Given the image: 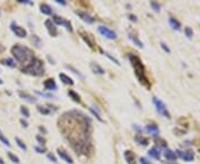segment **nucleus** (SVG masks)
<instances>
[{
  "instance_id": "1",
  "label": "nucleus",
  "mask_w": 200,
  "mask_h": 164,
  "mask_svg": "<svg viewBox=\"0 0 200 164\" xmlns=\"http://www.w3.org/2000/svg\"><path fill=\"white\" fill-rule=\"evenodd\" d=\"M58 126L77 154H91V121L87 115L77 110L65 112L58 120Z\"/></svg>"
},
{
  "instance_id": "2",
  "label": "nucleus",
  "mask_w": 200,
  "mask_h": 164,
  "mask_svg": "<svg viewBox=\"0 0 200 164\" xmlns=\"http://www.w3.org/2000/svg\"><path fill=\"white\" fill-rule=\"evenodd\" d=\"M128 57H129L130 63H131V66H132L133 72L136 74L139 82H140L144 86H146L147 89H150V82H149V80H148L147 74H146V68H144V63H142L141 59L139 58L137 54H135V53H129V56Z\"/></svg>"
},
{
  "instance_id": "3",
  "label": "nucleus",
  "mask_w": 200,
  "mask_h": 164,
  "mask_svg": "<svg viewBox=\"0 0 200 164\" xmlns=\"http://www.w3.org/2000/svg\"><path fill=\"white\" fill-rule=\"evenodd\" d=\"M11 53L17 61L21 64H25V66L29 63L31 61V59L35 57L32 54V51L29 48L21 45H15L11 48Z\"/></svg>"
},
{
  "instance_id": "4",
  "label": "nucleus",
  "mask_w": 200,
  "mask_h": 164,
  "mask_svg": "<svg viewBox=\"0 0 200 164\" xmlns=\"http://www.w3.org/2000/svg\"><path fill=\"white\" fill-rule=\"evenodd\" d=\"M21 71L23 73H28V74L39 77V75H42L44 73V63H42V61L40 59H38L37 57H33L29 63L21 68Z\"/></svg>"
},
{
  "instance_id": "5",
  "label": "nucleus",
  "mask_w": 200,
  "mask_h": 164,
  "mask_svg": "<svg viewBox=\"0 0 200 164\" xmlns=\"http://www.w3.org/2000/svg\"><path fill=\"white\" fill-rule=\"evenodd\" d=\"M152 102H153V104H155V106H156V110H157V111H158L161 115H164L165 118H168V119H170V118H171V117H170L169 111L167 110L166 104H165L162 101L159 100V99H157V98H153Z\"/></svg>"
},
{
  "instance_id": "6",
  "label": "nucleus",
  "mask_w": 200,
  "mask_h": 164,
  "mask_svg": "<svg viewBox=\"0 0 200 164\" xmlns=\"http://www.w3.org/2000/svg\"><path fill=\"white\" fill-rule=\"evenodd\" d=\"M98 32H99L101 36H103L105 38L109 40H116L117 39V34L114 30L109 29L108 27H105V26H99L98 27Z\"/></svg>"
},
{
  "instance_id": "7",
  "label": "nucleus",
  "mask_w": 200,
  "mask_h": 164,
  "mask_svg": "<svg viewBox=\"0 0 200 164\" xmlns=\"http://www.w3.org/2000/svg\"><path fill=\"white\" fill-rule=\"evenodd\" d=\"M44 27L47 28L48 32H49V34L51 37H57V34H58V29H57V27H56V25L52 22V20L51 19H47L46 21H44Z\"/></svg>"
},
{
  "instance_id": "8",
  "label": "nucleus",
  "mask_w": 200,
  "mask_h": 164,
  "mask_svg": "<svg viewBox=\"0 0 200 164\" xmlns=\"http://www.w3.org/2000/svg\"><path fill=\"white\" fill-rule=\"evenodd\" d=\"M52 22H53V23H57V25L65 26L67 30H69L70 32L72 31V26H71V23H70L69 21H68V20L64 19L62 17H59V16H53Z\"/></svg>"
},
{
  "instance_id": "9",
  "label": "nucleus",
  "mask_w": 200,
  "mask_h": 164,
  "mask_svg": "<svg viewBox=\"0 0 200 164\" xmlns=\"http://www.w3.org/2000/svg\"><path fill=\"white\" fill-rule=\"evenodd\" d=\"M10 28H11V30H12V32H14L18 38H26V37H27V31L22 28V27L17 26L15 22L11 23Z\"/></svg>"
},
{
  "instance_id": "10",
  "label": "nucleus",
  "mask_w": 200,
  "mask_h": 164,
  "mask_svg": "<svg viewBox=\"0 0 200 164\" xmlns=\"http://www.w3.org/2000/svg\"><path fill=\"white\" fill-rule=\"evenodd\" d=\"M75 14H77L78 17L80 18L82 21H85V22H87V23H94V17H91L89 14H87V12H85V11H81V10H76L75 11Z\"/></svg>"
},
{
  "instance_id": "11",
  "label": "nucleus",
  "mask_w": 200,
  "mask_h": 164,
  "mask_svg": "<svg viewBox=\"0 0 200 164\" xmlns=\"http://www.w3.org/2000/svg\"><path fill=\"white\" fill-rule=\"evenodd\" d=\"M178 155L182 158L183 161L186 162H191L194 158V153L192 151H177Z\"/></svg>"
},
{
  "instance_id": "12",
  "label": "nucleus",
  "mask_w": 200,
  "mask_h": 164,
  "mask_svg": "<svg viewBox=\"0 0 200 164\" xmlns=\"http://www.w3.org/2000/svg\"><path fill=\"white\" fill-rule=\"evenodd\" d=\"M79 34H80L81 39L87 43V46H89V48L94 49V39H91L90 34H88L86 31H82V30L79 31Z\"/></svg>"
},
{
  "instance_id": "13",
  "label": "nucleus",
  "mask_w": 200,
  "mask_h": 164,
  "mask_svg": "<svg viewBox=\"0 0 200 164\" xmlns=\"http://www.w3.org/2000/svg\"><path fill=\"white\" fill-rule=\"evenodd\" d=\"M57 152H58V155L60 156L61 160H64L65 162H67V163H69V164L73 163V160H72V158L66 152V151L64 150V149H60V147H59V149H57Z\"/></svg>"
},
{
  "instance_id": "14",
  "label": "nucleus",
  "mask_w": 200,
  "mask_h": 164,
  "mask_svg": "<svg viewBox=\"0 0 200 164\" xmlns=\"http://www.w3.org/2000/svg\"><path fill=\"white\" fill-rule=\"evenodd\" d=\"M44 88L47 91H55V90H57V84H56L53 79H47L44 82Z\"/></svg>"
},
{
  "instance_id": "15",
  "label": "nucleus",
  "mask_w": 200,
  "mask_h": 164,
  "mask_svg": "<svg viewBox=\"0 0 200 164\" xmlns=\"http://www.w3.org/2000/svg\"><path fill=\"white\" fill-rule=\"evenodd\" d=\"M123 156H125V160L127 161L128 164H136V156H135V154L131 151H125Z\"/></svg>"
},
{
  "instance_id": "16",
  "label": "nucleus",
  "mask_w": 200,
  "mask_h": 164,
  "mask_svg": "<svg viewBox=\"0 0 200 164\" xmlns=\"http://www.w3.org/2000/svg\"><path fill=\"white\" fill-rule=\"evenodd\" d=\"M18 94H19V97L21 98V99H23V100L29 101V102H31V103H35V102H36V101H37V98L32 97V95L29 94V93H27V92L19 91V92H18Z\"/></svg>"
},
{
  "instance_id": "17",
  "label": "nucleus",
  "mask_w": 200,
  "mask_h": 164,
  "mask_svg": "<svg viewBox=\"0 0 200 164\" xmlns=\"http://www.w3.org/2000/svg\"><path fill=\"white\" fill-rule=\"evenodd\" d=\"M90 68H91V70L94 71V73H97V74H105L106 73V71H105V69H103L101 66H99L98 63H94V62H91L90 63Z\"/></svg>"
},
{
  "instance_id": "18",
  "label": "nucleus",
  "mask_w": 200,
  "mask_h": 164,
  "mask_svg": "<svg viewBox=\"0 0 200 164\" xmlns=\"http://www.w3.org/2000/svg\"><path fill=\"white\" fill-rule=\"evenodd\" d=\"M40 11H41L42 14H47V16L53 14V9L51 8L49 5H47V3H40Z\"/></svg>"
},
{
  "instance_id": "19",
  "label": "nucleus",
  "mask_w": 200,
  "mask_h": 164,
  "mask_svg": "<svg viewBox=\"0 0 200 164\" xmlns=\"http://www.w3.org/2000/svg\"><path fill=\"white\" fill-rule=\"evenodd\" d=\"M148 154H149L151 158H155V160H160L161 153H160V150H159L157 146L151 147V149L149 150V152H148Z\"/></svg>"
},
{
  "instance_id": "20",
  "label": "nucleus",
  "mask_w": 200,
  "mask_h": 164,
  "mask_svg": "<svg viewBox=\"0 0 200 164\" xmlns=\"http://www.w3.org/2000/svg\"><path fill=\"white\" fill-rule=\"evenodd\" d=\"M164 155H165V158H166L167 160H169V161H175L176 158H177V154H176L172 150H170V149H166V150H165Z\"/></svg>"
},
{
  "instance_id": "21",
  "label": "nucleus",
  "mask_w": 200,
  "mask_h": 164,
  "mask_svg": "<svg viewBox=\"0 0 200 164\" xmlns=\"http://www.w3.org/2000/svg\"><path fill=\"white\" fill-rule=\"evenodd\" d=\"M59 79H60V80L62 81V83H65V84H69V86H72V84L75 83V82H73V80L70 78L69 75L65 74V73H60V74H59Z\"/></svg>"
},
{
  "instance_id": "22",
  "label": "nucleus",
  "mask_w": 200,
  "mask_h": 164,
  "mask_svg": "<svg viewBox=\"0 0 200 164\" xmlns=\"http://www.w3.org/2000/svg\"><path fill=\"white\" fill-rule=\"evenodd\" d=\"M146 131L149 132V133L153 134V135H157V134H159V132H160L159 128L155 124H148L147 126H146Z\"/></svg>"
},
{
  "instance_id": "23",
  "label": "nucleus",
  "mask_w": 200,
  "mask_h": 164,
  "mask_svg": "<svg viewBox=\"0 0 200 164\" xmlns=\"http://www.w3.org/2000/svg\"><path fill=\"white\" fill-rule=\"evenodd\" d=\"M0 63H2L3 66H7V67H9V68H16V62H15V60H12L11 58L1 59Z\"/></svg>"
},
{
  "instance_id": "24",
  "label": "nucleus",
  "mask_w": 200,
  "mask_h": 164,
  "mask_svg": "<svg viewBox=\"0 0 200 164\" xmlns=\"http://www.w3.org/2000/svg\"><path fill=\"white\" fill-rule=\"evenodd\" d=\"M135 141H136L138 144H141V145H148V143H149L147 138L142 136L141 134H137V135L135 136Z\"/></svg>"
},
{
  "instance_id": "25",
  "label": "nucleus",
  "mask_w": 200,
  "mask_h": 164,
  "mask_svg": "<svg viewBox=\"0 0 200 164\" xmlns=\"http://www.w3.org/2000/svg\"><path fill=\"white\" fill-rule=\"evenodd\" d=\"M169 23H170V26H171L172 29H175V30H180L181 23L179 22L177 19H175V18H169Z\"/></svg>"
},
{
  "instance_id": "26",
  "label": "nucleus",
  "mask_w": 200,
  "mask_h": 164,
  "mask_svg": "<svg viewBox=\"0 0 200 164\" xmlns=\"http://www.w3.org/2000/svg\"><path fill=\"white\" fill-rule=\"evenodd\" d=\"M68 95H69V97L71 98V99L75 101V102H78V103L81 102L80 95L78 94L76 91H73V90H69V91H68Z\"/></svg>"
},
{
  "instance_id": "27",
  "label": "nucleus",
  "mask_w": 200,
  "mask_h": 164,
  "mask_svg": "<svg viewBox=\"0 0 200 164\" xmlns=\"http://www.w3.org/2000/svg\"><path fill=\"white\" fill-rule=\"evenodd\" d=\"M129 39L130 40H132V42L135 43V45L137 46V47H139V48H144V43H142L140 40L137 38L135 34H129Z\"/></svg>"
},
{
  "instance_id": "28",
  "label": "nucleus",
  "mask_w": 200,
  "mask_h": 164,
  "mask_svg": "<svg viewBox=\"0 0 200 164\" xmlns=\"http://www.w3.org/2000/svg\"><path fill=\"white\" fill-rule=\"evenodd\" d=\"M15 140H16L17 145H18V146H19L22 151H27V145L25 144V142L22 141V140L20 139V138H18V136H16V138H15Z\"/></svg>"
},
{
  "instance_id": "29",
  "label": "nucleus",
  "mask_w": 200,
  "mask_h": 164,
  "mask_svg": "<svg viewBox=\"0 0 200 164\" xmlns=\"http://www.w3.org/2000/svg\"><path fill=\"white\" fill-rule=\"evenodd\" d=\"M37 110H38L39 113L44 114V115H48V114H50V110L46 108V106H37Z\"/></svg>"
},
{
  "instance_id": "30",
  "label": "nucleus",
  "mask_w": 200,
  "mask_h": 164,
  "mask_svg": "<svg viewBox=\"0 0 200 164\" xmlns=\"http://www.w3.org/2000/svg\"><path fill=\"white\" fill-rule=\"evenodd\" d=\"M8 158H10V161L14 162V163H16V164H19L20 163L19 158H18L16 154H14L12 152H8Z\"/></svg>"
},
{
  "instance_id": "31",
  "label": "nucleus",
  "mask_w": 200,
  "mask_h": 164,
  "mask_svg": "<svg viewBox=\"0 0 200 164\" xmlns=\"http://www.w3.org/2000/svg\"><path fill=\"white\" fill-rule=\"evenodd\" d=\"M20 112H21V114L25 118H29V117H30V111L28 110L27 106H20Z\"/></svg>"
},
{
  "instance_id": "32",
  "label": "nucleus",
  "mask_w": 200,
  "mask_h": 164,
  "mask_svg": "<svg viewBox=\"0 0 200 164\" xmlns=\"http://www.w3.org/2000/svg\"><path fill=\"white\" fill-rule=\"evenodd\" d=\"M32 42H33V45L36 46L37 48L41 47V40L39 39L38 36H32Z\"/></svg>"
},
{
  "instance_id": "33",
  "label": "nucleus",
  "mask_w": 200,
  "mask_h": 164,
  "mask_svg": "<svg viewBox=\"0 0 200 164\" xmlns=\"http://www.w3.org/2000/svg\"><path fill=\"white\" fill-rule=\"evenodd\" d=\"M103 54H105V56L107 57V58H109V59H110V60H111V61H112V62H115V63H116L117 66H120V62H119V60H118V59H116V58H115V57H112V56H111L110 53H108V52H105V53H103Z\"/></svg>"
},
{
  "instance_id": "34",
  "label": "nucleus",
  "mask_w": 200,
  "mask_h": 164,
  "mask_svg": "<svg viewBox=\"0 0 200 164\" xmlns=\"http://www.w3.org/2000/svg\"><path fill=\"white\" fill-rule=\"evenodd\" d=\"M0 141L2 142L5 145H7V146H10V142H9V140L7 138H5V135L2 134L1 131H0Z\"/></svg>"
},
{
  "instance_id": "35",
  "label": "nucleus",
  "mask_w": 200,
  "mask_h": 164,
  "mask_svg": "<svg viewBox=\"0 0 200 164\" xmlns=\"http://www.w3.org/2000/svg\"><path fill=\"white\" fill-rule=\"evenodd\" d=\"M89 111L91 112V113L94 114V117L97 118V120H98V121H100V122H103V120L101 119V117H100V114L98 113V112H96V111H94V109H92V108H89Z\"/></svg>"
},
{
  "instance_id": "36",
  "label": "nucleus",
  "mask_w": 200,
  "mask_h": 164,
  "mask_svg": "<svg viewBox=\"0 0 200 164\" xmlns=\"http://www.w3.org/2000/svg\"><path fill=\"white\" fill-rule=\"evenodd\" d=\"M185 34H186V36L188 37L189 39H190V38H191V37L194 36V32H192L191 28H189V27H186V28H185Z\"/></svg>"
},
{
  "instance_id": "37",
  "label": "nucleus",
  "mask_w": 200,
  "mask_h": 164,
  "mask_svg": "<svg viewBox=\"0 0 200 164\" xmlns=\"http://www.w3.org/2000/svg\"><path fill=\"white\" fill-rule=\"evenodd\" d=\"M36 140L38 141V143L40 145H44V144H46V139H44V138H42L41 135H39V134L36 136Z\"/></svg>"
},
{
  "instance_id": "38",
  "label": "nucleus",
  "mask_w": 200,
  "mask_h": 164,
  "mask_svg": "<svg viewBox=\"0 0 200 164\" xmlns=\"http://www.w3.org/2000/svg\"><path fill=\"white\" fill-rule=\"evenodd\" d=\"M150 6L152 7V9L155 11H159V10H160V5L155 2V1H151V2H150Z\"/></svg>"
},
{
  "instance_id": "39",
  "label": "nucleus",
  "mask_w": 200,
  "mask_h": 164,
  "mask_svg": "<svg viewBox=\"0 0 200 164\" xmlns=\"http://www.w3.org/2000/svg\"><path fill=\"white\" fill-rule=\"evenodd\" d=\"M160 47L162 48V50H164L165 52H167V53H170V52H171V51H170V49H169V47H168V46H167L166 43H165V42H162V41L160 42Z\"/></svg>"
},
{
  "instance_id": "40",
  "label": "nucleus",
  "mask_w": 200,
  "mask_h": 164,
  "mask_svg": "<svg viewBox=\"0 0 200 164\" xmlns=\"http://www.w3.org/2000/svg\"><path fill=\"white\" fill-rule=\"evenodd\" d=\"M156 142H157V143H159V145H161V146H164V147L167 146V142L165 141V140L160 139V138H158V139H156Z\"/></svg>"
},
{
  "instance_id": "41",
  "label": "nucleus",
  "mask_w": 200,
  "mask_h": 164,
  "mask_svg": "<svg viewBox=\"0 0 200 164\" xmlns=\"http://www.w3.org/2000/svg\"><path fill=\"white\" fill-rule=\"evenodd\" d=\"M67 68H68V69H70V70H72V71H73V73H76V74H78V75H79V77H80V78H83V75L81 74V73L79 72V71H78L77 69H75V68H73V67H71V66H67Z\"/></svg>"
},
{
  "instance_id": "42",
  "label": "nucleus",
  "mask_w": 200,
  "mask_h": 164,
  "mask_svg": "<svg viewBox=\"0 0 200 164\" xmlns=\"http://www.w3.org/2000/svg\"><path fill=\"white\" fill-rule=\"evenodd\" d=\"M47 156H48V158H49V160H50L51 162H53V163H57V158H56V156L53 155L52 153H48Z\"/></svg>"
},
{
  "instance_id": "43",
  "label": "nucleus",
  "mask_w": 200,
  "mask_h": 164,
  "mask_svg": "<svg viewBox=\"0 0 200 164\" xmlns=\"http://www.w3.org/2000/svg\"><path fill=\"white\" fill-rule=\"evenodd\" d=\"M35 150L38 153H44L46 152V147H40V146H35Z\"/></svg>"
},
{
  "instance_id": "44",
  "label": "nucleus",
  "mask_w": 200,
  "mask_h": 164,
  "mask_svg": "<svg viewBox=\"0 0 200 164\" xmlns=\"http://www.w3.org/2000/svg\"><path fill=\"white\" fill-rule=\"evenodd\" d=\"M139 161H140V164H151L146 158H140V160H139Z\"/></svg>"
},
{
  "instance_id": "45",
  "label": "nucleus",
  "mask_w": 200,
  "mask_h": 164,
  "mask_svg": "<svg viewBox=\"0 0 200 164\" xmlns=\"http://www.w3.org/2000/svg\"><path fill=\"white\" fill-rule=\"evenodd\" d=\"M128 17H129V19L131 20V21H133V22H137V17L136 16H135V14H129V16H128Z\"/></svg>"
},
{
  "instance_id": "46",
  "label": "nucleus",
  "mask_w": 200,
  "mask_h": 164,
  "mask_svg": "<svg viewBox=\"0 0 200 164\" xmlns=\"http://www.w3.org/2000/svg\"><path fill=\"white\" fill-rule=\"evenodd\" d=\"M20 123H21V125H22V126H23V128H27V126H28V123L26 122V121H25V120H23V119L20 120Z\"/></svg>"
},
{
  "instance_id": "47",
  "label": "nucleus",
  "mask_w": 200,
  "mask_h": 164,
  "mask_svg": "<svg viewBox=\"0 0 200 164\" xmlns=\"http://www.w3.org/2000/svg\"><path fill=\"white\" fill-rule=\"evenodd\" d=\"M20 3H27V5H31L32 2H30V0H19Z\"/></svg>"
},
{
  "instance_id": "48",
  "label": "nucleus",
  "mask_w": 200,
  "mask_h": 164,
  "mask_svg": "<svg viewBox=\"0 0 200 164\" xmlns=\"http://www.w3.org/2000/svg\"><path fill=\"white\" fill-rule=\"evenodd\" d=\"M56 2L60 3V5H64V6H65V5H67V2L65 1V0H56Z\"/></svg>"
},
{
  "instance_id": "49",
  "label": "nucleus",
  "mask_w": 200,
  "mask_h": 164,
  "mask_svg": "<svg viewBox=\"0 0 200 164\" xmlns=\"http://www.w3.org/2000/svg\"><path fill=\"white\" fill-rule=\"evenodd\" d=\"M39 130L41 131V132H44V133H47V130H46L44 126H39Z\"/></svg>"
},
{
  "instance_id": "50",
  "label": "nucleus",
  "mask_w": 200,
  "mask_h": 164,
  "mask_svg": "<svg viewBox=\"0 0 200 164\" xmlns=\"http://www.w3.org/2000/svg\"><path fill=\"white\" fill-rule=\"evenodd\" d=\"M3 51H5V47H3V46L0 43V53H2Z\"/></svg>"
},
{
  "instance_id": "51",
  "label": "nucleus",
  "mask_w": 200,
  "mask_h": 164,
  "mask_svg": "<svg viewBox=\"0 0 200 164\" xmlns=\"http://www.w3.org/2000/svg\"><path fill=\"white\" fill-rule=\"evenodd\" d=\"M0 164H5V162H3V160L1 158H0Z\"/></svg>"
},
{
  "instance_id": "52",
  "label": "nucleus",
  "mask_w": 200,
  "mask_h": 164,
  "mask_svg": "<svg viewBox=\"0 0 200 164\" xmlns=\"http://www.w3.org/2000/svg\"><path fill=\"white\" fill-rule=\"evenodd\" d=\"M166 164H177V163H176V162H167Z\"/></svg>"
},
{
  "instance_id": "53",
  "label": "nucleus",
  "mask_w": 200,
  "mask_h": 164,
  "mask_svg": "<svg viewBox=\"0 0 200 164\" xmlns=\"http://www.w3.org/2000/svg\"><path fill=\"white\" fill-rule=\"evenodd\" d=\"M0 84H3V81L1 80V79H0Z\"/></svg>"
}]
</instances>
